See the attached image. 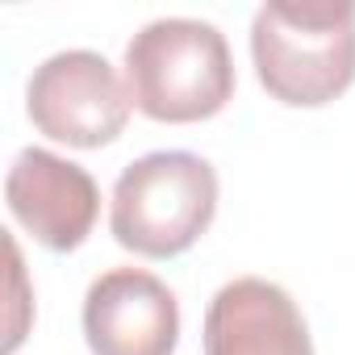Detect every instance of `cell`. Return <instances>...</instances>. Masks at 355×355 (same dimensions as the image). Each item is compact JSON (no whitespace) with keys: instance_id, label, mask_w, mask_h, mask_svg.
I'll return each mask as SVG.
<instances>
[{"instance_id":"obj_7","label":"cell","mask_w":355,"mask_h":355,"mask_svg":"<svg viewBox=\"0 0 355 355\" xmlns=\"http://www.w3.org/2000/svg\"><path fill=\"white\" fill-rule=\"evenodd\" d=\"M205 355H313L297 301L259 276L222 284L205 309Z\"/></svg>"},{"instance_id":"obj_3","label":"cell","mask_w":355,"mask_h":355,"mask_svg":"<svg viewBox=\"0 0 355 355\" xmlns=\"http://www.w3.org/2000/svg\"><path fill=\"white\" fill-rule=\"evenodd\" d=\"M218 214V171L193 150H150L113 184V239L146 259L184 255Z\"/></svg>"},{"instance_id":"obj_5","label":"cell","mask_w":355,"mask_h":355,"mask_svg":"<svg viewBox=\"0 0 355 355\" xmlns=\"http://www.w3.org/2000/svg\"><path fill=\"white\" fill-rule=\"evenodd\" d=\"M84 338L92 355H171L180 338L175 293L142 268H113L88 284Z\"/></svg>"},{"instance_id":"obj_6","label":"cell","mask_w":355,"mask_h":355,"mask_svg":"<svg viewBox=\"0 0 355 355\" xmlns=\"http://www.w3.org/2000/svg\"><path fill=\"white\" fill-rule=\"evenodd\" d=\"M9 214L34 234V243L51 251H76L101 214V189L96 180L71 159H59L51 150L26 146L5 180Z\"/></svg>"},{"instance_id":"obj_2","label":"cell","mask_w":355,"mask_h":355,"mask_svg":"<svg viewBox=\"0 0 355 355\" xmlns=\"http://www.w3.org/2000/svg\"><path fill=\"white\" fill-rule=\"evenodd\" d=\"M125 88L150 121H205L234 96L226 34L197 17H159L125 46Z\"/></svg>"},{"instance_id":"obj_1","label":"cell","mask_w":355,"mask_h":355,"mask_svg":"<svg viewBox=\"0 0 355 355\" xmlns=\"http://www.w3.org/2000/svg\"><path fill=\"white\" fill-rule=\"evenodd\" d=\"M251 59L280 105H330L355 80V0H272L251 21Z\"/></svg>"},{"instance_id":"obj_4","label":"cell","mask_w":355,"mask_h":355,"mask_svg":"<svg viewBox=\"0 0 355 355\" xmlns=\"http://www.w3.org/2000/svg\"><path fill=\"white\" fill-rule=\"evenodd\" d=\"M130 88L96 51H59L34 67L26 88L30 121L67 146H109L130 121Z\"/></svg>"}]
</instances>
